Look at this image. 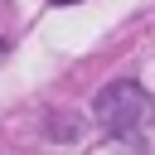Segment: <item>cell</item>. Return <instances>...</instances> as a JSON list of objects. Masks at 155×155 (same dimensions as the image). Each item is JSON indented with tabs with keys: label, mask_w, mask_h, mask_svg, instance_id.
I'll use <instances>...</instances> for the list:
<instances>
[{
	"label": "cell",
	"mask_w": 155,
	"mask_h": 155,
	"mask_svg": "<svg viewBox=\"0 0 155 155\" xmlns=\"http://www.w3.org/2000/svg\"><path fill=\"white\" fill-rule=\"evenodd\" d=\"M97 121H102V131L107 136H121V140H140V131L155 121V102H150V92L140 87V82H111V87H102V97H97Z\"/></svg>",
	"instance_id": "obj_1"
},
{
	"label": "cell",
	"mask_w": 155,
	"mask_h": 155,
	"mask_svg": "<svg viewBox=\"0 0 155 155\" xmlns=\"http://www.w3.org/2000/svg\"><path fill=\"white\" fill-rule=\"evenodd\" d=\"M53 5H78V0H53Z\"/></svg>",
	"instance_id": "obj_2"
},
{
	"label": "cell",
	"mask_w": 155,
	"mask_h": 155,
	"mask_svg": "<svg viewBox=\"0 0 155 155\" xmlns=\"http://www.w3.org/2000/svg\"><path fill=\"white\" fill-rule=\"evenodd\" d=\"M0 53H5V48H0Z\"/></svg>",
	"instance_id": "obj_3"
}]
</instances>
